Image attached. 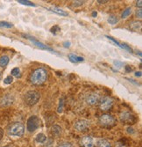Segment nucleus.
Listing matches in <instances>:
<instances>
[{
    "instance_id": "32",
    "label": "nucleus",
    "mask_w": 142,
    "mask_h": 147,
    "mask_svg": "<svg viewBox=\"0 0 142 147\" xmlns=\"http://www.w3.org/2000/svg\"><path fill=\"white\" fill-rule=\"evenodd\" d=\"M60 106H59V109H58V112H61L62 111V105H63V100H60Z\"/></svg>"
},
{
    "instance_id": "3",
    "label": "nucleus",
    "mask_w": 142,
    "mask_h": 147,
    "mask_svg": "<svg viewBox=\"0 0 142 147\" xmlns=\"http://www.w3.org/2000/svg\"><path fill=\"white\" fill-rule=\"evenodd\" d=\"M41 99V94L37 91H28L25 95V102L29 106H33L38 103Z\"/></svg>"
},
{
    "instance_id": "9",
    "label": "nucleus",
    "mask_w": 142,
    "mask_h": 147,
    "mask_svg": "<svg viewBox=\"0 0 142 147\" xmlns=\"http://www.w3.org/2000/svg\"><path fill=\"white\" fill-rule=\"evenodd\" d=\"M24 36H25V37H28L27 39L29 40V41H30V42H32L33 45H35L36 47L40 48V49H45V50L50 51V52H55V50H54L52 48H50V47H48V46L45 45V44H44V43H42V42H38L37 40L33 39V37H30V36H27V35H24Z\"/></svg>"
},
{
    "instance_id": "5",
    "label": "nucleus",
    "mask_w": 142,
    "mask_h": 147,
    "mask_svg": "<svg viewBox=\"0 0 142 147\" xmlns=\"http://www.w3.org/2000/svg\"><path fill=\"white\" fill-rule=\"evenodd\" d=\"M40 124H41L40 118H39L38 116H36V115H33L27 120V130L29 132H33L39 127H40Z\"/></svg>"
},
{
    "instance_id": "8",
    "label": "nucleus",
    "mask_w": 142,
    "mask_h": 147,
    "mask_svg": "<svg viewBox=\"0 0 142 147\" xmlns=\"http://www.w3.org/2000/svg\"><path fill=\"white\" fill-rule=\"evenodd\" d=\"M89 122L87 120H80V121L76 122L75 124V129L77 131H86L89 128Z\"/></svg>"
},
{
    "instance_id": "12",
    "label": "nucleus",
    "mask_w": 142,
    "mask_h": 147,
    "mask_svg": "<svg viewBox=\"0 0 142 147\" xmlns=\"http://www.w3.org/2000/svg\"><path fill=\"white\" fill-rule=\"evenodd\" d=\"M13 101H14V97L12 95H11V94H7V95L4 96L2 98L0 103H1V105L4 106V107H7V106L11 105L12 103H13Z\"/></svg>"
},
{
    "instance_id": "26",
    "label": "nucleus",
    "mask_w": 142,
    "mask_h": 147,
    "mask_svg": "<svg viewBox=\"0 0 142 147\" xmlns=\"http://www.w3.org/2000/svg\"><path fill=\"white\" fill-rule=\"evenodd\" d=\"M50 31H51V33H52V34H56L58 32H60V31H61V28H59L58 26H53V28L50 29Z\"/></svg>"
},
{
    "instance_id": "29",
    "label": "nucleus",
    "mask_w": 142,
    "mask_h": 147,
    "mask_svg": "<svg viewBox=\"0 0 142 147\" xmlns=\"http://www.w3.org/2000/svg\"><path fill=\"white\" fill-rule=\"evenodd\" d=\"M114 65L116 66V67L120 68L121 66H123V63H121L119 61H114Z\"/></svg>"
},
{
    "instance_id": "38",
    "label": "nucleus",
    "mask_w": 142,
    "mask_h": 147,
    "mask_svg": "<svg viewBox=\"0 0 142 147\" xmlns=\"http://www.w3.org/2000/svg\"><path fill=\"white\" fill-rule=\"evenodd\" d=\"M135 76H137V77H140V76H141V72H140V71H139V72L137 71V72L135 73Z\"/></svg>"
},
{
    "instance_id": "36",
    "label": "nucleus",
    "mask_w": 142,
    "mask_h": 147,
    "mask_svg": "<svg viewBox=\"0 0 142 147\" xmlns=\"http://www.w3.org/2000/svg\"><path fill=\"white\" fill-rule=\"evenodd\" d=\"M125 70H126V71H131L132 68H129V66H125Z\"/></svg>"
},
{
    "instance_id": "16",
    "label": "nucleus",
    "mask_w": 142,
    "mask_h": 147,
    "mask_svg": "<svg viewBox=\"0 0 142 147\" xmlns=\"http://www.w3.org/2000/svg\"><path fill=\"white\" fill-rule=\"evenodd\" d=\"M9 60H10V58L8 56H6V55L2 56L1 57H0V67H2V68L5 67L9 63Z\"/></svg>"
},
{
    "instance_id": "34",
    "label": "nucleus",
    "mask_w": 142,
    "mask_h": 147,
    "mask_svg": "<svg viewBox=\"0 0 142 147\" xmlns=\"http://www.w3.org/2000/svg\"><path fill=\"white\" fill-rule=\"evenodd\" d=\"M137 6L138 7H139V8H141V6H142V1L141 0H139V1H137Z\"/></svg>"
},
{
    "instance_id": "33",
    "label": "nucleus",
    "mask_w": 142,
    "mask_h": 147,
    "mask_svg": "<svg viewBox=\"0 0 142 147\" xmlns=\"http://www.w3.org/2000/svg\"><path fill=\"white\" fill-rule=\"evenodd\" d=\"M4 137V129L2 128H0V140H1Z\"/></svg>"
},
{
    "instance_id": "41",
    "label": "nucleus",
    "mask_w": 142,
    "mask_h": 147,
    "mask_svg": "<svg viewBox=\"0 0 142 147\" xmlns=\"http://www.w3.org/2000/svg\"><path fill=\"white\" fill-rule=\"evenodd\" d=\"M0 79H1V73H0Z\"/></svg>"
},
{
    "instance_id": "7",
    "label": "nucleus",
    "mask_w": 142,
    "mask_h": 147,
    "mask_svg": "<svg viewBox=\"0 0 142 147\" xmlns=\"http://www.w3.org/2000/svg\"><path fill=\"white\" fill-rule=\"evenodd\" d=\"M100 104H99V107H100V109L103 110V111H108L110 110L112 106H113V100L110 97H105L103 98L102 100H100Z\"/></svg>"
},
{
    "instance_id": "2",
    "label": "nucleus",
    "mask_w": 142,
    "mask_h": 147,
    "mask_svg": "<svg viewBox=\"0 0 142 147\" xmlns=\"http://www.w3.org/2000/svg\"><path fill=\"white\" fill-rule=\"evenodd\" d=\"M25 132V126L21 123H13L8 127V134L13 137H22Z\"/></svg>"
},
{
    "instance_id": "21",
    "label": "nucleus",
    "mask_w": 142,
    "mask_h": 147,
    "mask_svg": "<svg viewBox=\"0 0 142 147\" xmlns=\"http://www.w3.org/2000/svg\"><path fill=\"white\" fill-rule=\"evenodd\" d=\"M131 13H132V8H131V7H128V8H126V9L123 11L121 17H122V19H125V18H126L127 16L130 15Z\"/></svg>"
},
{
    "instance_id": "31",
    "label": "nucleus",
    "mask_w": 142,
    "mask_h": 147,
    "mask_svg": "<svg viewBox=\"0 0 142 147\" xmlns=\"http://www.w3.org/2000/svg\"><path fill=\"white\" fill-rule=\"evenodd\" d=\"M83 3H84V1H75V2H74V5H75V6L82 5H83Z\"/></svg>"
},
{
    "instance_id": "39",
    "label": "nucleus",
    "mask_w": 142,
    "mask_h": 147,
    "mask_svg": "<svg viewBox=\"0 0 142 147\" xmlns=\"http://www.w3.org/2000/svg\"><path fill=\"white\" fill-rule=\"evenodd\" d=\"M3 147H14V145H13V144H8V145L3 146Z\"/></svg>"
},
{
    "instance_id": "20",
    "label": "nucleus",
    "mask_w": 142,
    "mask_h": 147,
    "mask_svg": "<svg viewBox=\"0 0 142 147\" xmlns=\"http://www.w3.org/2000/svg\"><path fill=\"white\" fill-rule=\"evenodd\" d=\"M13 26L11 23L7 21H0V28H11Z\"/></svg>"
},
{
    "instance_id": "23",
    "label": "nucleus",
    "mask_w": 142,
    "mask_h": 147,
    "mask_svg": "<svg viewBox=\"0 0 142 147\" xmlns=\"http://www.w3.org/2000/svg\"><path fill=\"white\" fill-rule=\"evenodd\" d=\"M11 76H14V77H20V70L19 68H14V69H12L11 70Z\"/></svg>"
},
{
    "instance_id": "13",
    "label": "nucleus",
    "mask_w": 142,
    "mask_h": 147,
    "mask_svg": "<svg viewBox=\"0 0 142 147\" xmlns=\"http://www.w3.org/2000/svg\"><path fill=\"white\" fill-rule=\"evenodd\" d=\"M69 59L71 63H80V62H83L84 58L79 56H76L75 54H69Z\"/></svg>"
},
{
    "instance_id": "24",
    "label": "nucleus",
    "mask_w": 142,
    "mask_h": 147,
    "mask_svg": "<svg viewBox=\"0 0 142 147\" xmlns=\"http://www.w3.org/2000/svg\"><path fill=\"white\" fill-rule=\"evenodd\" d=\"M19 3L25 5H29V6H35V5L33 3H32L31 1H27V0H19Z\"/></svg>"
},
{
    "instance_id": "10",
    "label": "nucleus",
    "mask_w": 142,
    "mask_h": 147,
    "mask_svg": "<svg viewBox=\"0 0 142 147\" xmlns=\"http://www.w3.org/2000/svg\"><path fill=\"white\" fill-rule=\"evenodd\" d=\"M86 101L90 106H95L100 101V96H99V94H97V93H96V92L90 93V94L87 97Z\"/></svg>"
},
{
    "instance_id": "30",
    "label": "nucleus",
    "mask_w": 142,
    "mask_h": 147,
    "mask_svg": "<svg viewBox=\"0 0 142 147\" xmlns=\"http://www.w3.org/2000/svg\"><path fill=\"white\" fill-rule=\"evenodd\" d=\"M136 16H137L139 19H141V18H142V10H141V9H139V11H137V12H136Z\"/></svg>"
},
{
    "instance_id": "1",
    "label": "nucleus",
    "mask_w": 142,
    "mask_h": 147,
    "mask_svg": "<svg viewBox=\"0 0 142 147\" xmlns=\"http://www.w3.org/2000/svg\"><path fill=\"white\" fill-rule=\"evenodd\" d=\"M47 78V72L43 68H39L35 70L31 75V82L35 86H41L46 82Z\"/></svg>"
},
{
    "instance_id": "15",
    "label": "nucleus",
    "mask_w": 142,
    "mask_h": 147,
    "mask_svg": "<svg viewBox=\"0 0 142 147\" xmlns=\"http://www.w3.org/2000/svg\"><path fill=\"white\" fill-rule=\"evenodd\" d=\"M49 10L57 13V14H59V15H61V16H67L68 15V12H66L65 11H63L62 9L58 8V7H52V8H50Z\"/></svg>"
},
{
    "instance_id": "14",
    "label": "nucleus",
    "mask_w": 142,
    "mask_h": 147,
    "mask_svg": "<svg viewBox=\"0 0 142 147\" xmlns=\"http://www.w3.org/2000/svg\"><path fill=\"white\" fill-rule=\"evenodd\" d=\"M130 28L133 31H138L141 28V22L140 21H132L130 23Z\"/></svg>"
},
{
    "instance_id": "6",
    "label": "nucleus",
    "mask_w": 142,
    "mask_h": 147,
    "mask_svg": "<svg viewBox=\"0 0 142 147\" xmlns=\"http://www.w3.org/2000/svg\"><path fill=\"white\" fill-rule=\"evenodd\" d=\"M119 119L123 123L131 124L135 122V116L129 111H123L119 115Z\"/></svg>"
},
{
    "instance_id": "35",
    "label": "nucleus",
    "mask_w": 142,
    "mask_h": 147,
    "mask_svg": "<svg viewBox=\"0 0 142 147\" xmlns=\"http://www.w3.org/2000/svg\"><path fill=\"white\" fill-rule=\"evenodd\" d=\"M63 44H64V47H65V48H69L70 46V42H65Z\"/></svg>"
},
{
    "instance_id": "28",
    "label": "nucleus",
    "mask_w": 142,
    "mask_h": 147,
    "mask_svg": "<svg viewBox=\"0 0 142 147\" xmlns=\"http://www.w3.org/2000/svg\"><path fill=\"white\" fill-rule=\"evenodd\" d=\"M58 147H73V145L69 143H63V144H60Z\"/></svg>"
},
{
    "instance_id": "37",
    "label": "nucleus",
    "mask_w": 142,
    "mask_h": 147,
    "mask_svg": "<svg viewBox=\"0 0 142 147\" xmlns=\"http://www.w3.org/2000/svg\"><path fill=\"white\" fill-rule=\"evenodd\" d=\"M99 4H105V3H107L108 1H106V0H105V1H100V0H98V1H97Z\"/></svg>"
},
{
    "instance_id": "40",
    "label": "nucleus",
    "mask_w": 142,
    "mask_h": 147,
    "mask_svg": "<svg viewBox=\"0 0 142 147\" xmlns=\"http://www.w3.org/2000/svg\"><path fill=\"white\" fill-rule=\"evenodd\" d=\"M92 16H93V17H95V16H97V12H96V11H94V12L92 13Z\"/></svg>"
},
{
    "instance_id": "4",
    "label": "nucleus",
    "mask_w": 142,
    "mask_h": 147,
    "mask_svg": "<svg viewBox=\"0 0 142 147\" xmlns=\"http://www.w3.org/2000/svg\"><path fill=\"white\" fill-rule=\"evenodd\" d=\"M99 124L103 127H105V128H111L112 126L115 125L116 123V121H115V118L109 115V114H104L102 115L100 117H99Z\"/></svg>"
},
{
    "instance_id": "27",
    "label": "nucleus",
    "mask_w": 142,
    "mask_h": 147,
    "mask_svg": "<svg viewBox=\"0 0 142 147\" xmlns=\"http://www.w3.org/2000/svg\"><path fill=\"white\" fill-rule=\"evenodd\" d=\"M106 37H107V38H108L109 40H111V42H114V43H115L116 45H117V46H119V48H122V44H120V43H119V42H117V41H116L115 39H113L112 37H110V36H106ZM122 49H123V48H122Z\"/></svg>"
},
{
    "instance_id": "17",
    "label": "nucleus",
    "mask_w": 142,
    "mask_h": 147,
    "mask_svg": "<svg viewBox=\"0 0 142 147\" xmlns=\"http://www.w3.org/2000/svg\"><path fill=\"white\" fill-rule=\"evenodd\" d=\"M97 147H111V144L105 139H99L97 141Z\"/></svg>"
},
{
    "instance_id": "18",
    "label": "nucleus",
    "mask_w": 142,
    "mask_h": 147,
    "mask_svg": "<svg viewBox=\"0 0 142 147\" xmlns=\"http://www.w3.org/2000/svg\"><path fill=\"white\" fill-rule=\"evenodd\" d=\"M51 131H52V133H53L54 135L59 136L61 133V128L59 125H54L52 127V129H51Z\"/></svg>"
},
{
    "instance_id": "25",
    "label": "nucleus",
    "mask_w": 142,
    "mask_h": 147,
    "mask_svg": "<svg viewBox=\"0 0 142 147\" xmlns=\"http://www.w3.org/2000/svg\"><path fill=\"white\" fill-rule=\"evenodd\" d=\"M12 81H13V78H12V76L11 75V76H7V77L5 78L4 83L6 84V85H10V84L12 83Z\"/></svg>"
},
{
    "instance_id": "19",
    "label": "nucleus",
    "mask_w": 142,
    "mask_h": 147,
    "mask_svg": "<svg viewBox=\"0 0 142 147\" xmlns=\"http://www.w3.org/2000/svg\"><path fill=\"white\" fill-rule=\"evenodd\" d=\"M35 139L38 143H44L47 140V137L45 136V134H43V133H40V134H38L36 136Z\"/></svg>"
},
{
    "instance_id": "11",
    "label": "nucleus",
    "mask_w": 142,
    "mask_h": 147,
    "mask_svg": "<svg viewBox=\"0 0 142 147\" xmlns=\"http://www.w3.org/2000/svg\"><path fill=\"white\" fill-rule=\"evenodd\" d=\"M81 145L83 147H94L95 143L91 137L87 136V137H83L81 139Z\"/></svg>"
},
{
    "instance_id": "22",
    "label": "nucleus",
    "mask_w": 142,
    "mask_h": 147,
    "mask_svg": "<svg viewBox=\"0 0 142 147\" xmlns=\"http://www.w3.org/2000/svg\"><path fill=\"white\" fill-rule=\"evenodd\" d=\"M119 21V19L116 17V16H113V15H111L109 18H108V22L111 25H115L117 24V22Z\"/></svg>"
}]
</instances>
